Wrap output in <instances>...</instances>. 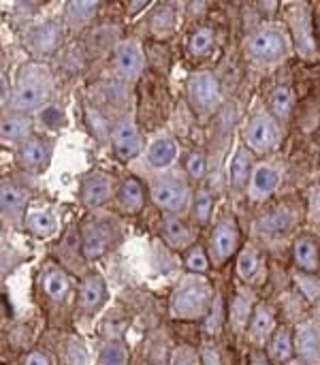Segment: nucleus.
I'll return each instance as SVG.
<instances>
[{
	"label": "nucleus",
	"instance_id": "nucleus-1",
	"mask_svg": "<svg viewBox=\"0 0 320 365\" xmlns=\"http://www.w3.org/2000/svg\"><path fill=\"white\" fill-rule=\"evenodd\" d=\"M214 302L216 293L212 282L201 274H188L175 284L169 297V312L173 319L186 323L205 321L214 308Z\"/></svg>",
	"mask_w": 320,
	"mask_h": 365
},
{
	"label": "nucleus",
	"instance_id": "nucleus-2",
	"mask_svg": "<svg viewBox=\"0 0 320 365\" xmlns=\"http://www.w3.org/2000/svg\"><path fill=\"white\" fill-rule=\"evenodd\" d=\"M51 90H53L51 71L38 60H30L17 73L9 105L15 113L28 115L32 111H41L47 105Z\"/></svg>",
	"mask_w": 320,
	"mask_h": 365
},
{
	"label": "nucleus",
	"instance_id": "nucleus-3",
	"mask_svg": "<svg viewBox=\"0 0 320 365\" xmlns=\"http://www.w3.org/2000/svg\"><path fill=\"white\" fill-rule=\"evenodd\" d=\"M244 51L254 62L274 64L291 53V36L278 26H263L246 36Z\"/></svg>",
	"mask_w": 320,
	"mask_h": 365
},
{
	"label": "nucleus",
	"instance_id": "nucleus-4",
	"mask_svg": "<svg viewBox=\"0 0 320 365\" xmlns=\"http://www.w3.org/2000/svg\"><path fill=\"white\" fill-rule=\"evenodd\" d=\"M242 250V229L233 214H224L214 222V229L210 233L207 252L216 267L227 265L235 255Z\"/></svg>",
	"mask_w": 320,
	"mask_h": 365
},
{
	"label": "nucleus",
	"instance_id": "nucleus-5",
	"mask_svg": "<svg viewBox=\"0 0 320 365\" xmlns=\"http://www.w3.org/2000/svg\"><path fill=\"white\" fill-rule=\"evenodd\" d=\"M242 137H244V145L252 154H272L282 139L280 122L269 111L252 113L244 124Z\"/></svg>",
	"mask_w": 320,
	"mask_h": 365
},
{
	"label": "nucleus",
	"instance_id": "nucleus-6",
	"mask_svg": "<svg viewBox=\"0 0 320 365\" xmlns=\"http://www.w3.org/2000/svg\"><path fill=\"white\" fill-rule=\"evenodd\" d=\"M186 96L195 113L201 118L212 115L222 103V88L218 77L212 71H197L188 77Z\"/></svg>",
	"mask_w": 320,
	"mask_h": 365
},
{
	"label": "nucleus",
	"instance_id": "nucleus-7",
	"mask_svg": "<svg viewBox=\"0 0 320 365\" xmlns=\"http://www.w3.org/2000/svg\"><path fill=\"white\" fill-rule=\"evenodd\" d=\"M150 197L158 210L177 216L190 203V188L180 178H156L150 186Z\"/></svg>",
	"mask_w": 320,
	"mask_h": 365
},
{
	"label": "nucleus",
	"instance_id": "nucleus-8",
	"mask_svg": "<svg viewBox=\"0 0 320 365\" xmlns=\"http://www.w3.org/2000/svg\"><path fill=\"white\" fill-rule=\"evenodd\" d=\"M287 19L291 24V32H293L297 51L306 60H314L319 49H316V38H314V19H312L310 4H306V2L291 4V9L287 11Z\"/></svg>",
	"mask_w": 320,
	"mask_h": 365
},
{
	"label": "nucleus",
	"instance_id": "nucleus-9",
	"mask_svg": "<svg viewBox=\"0 0 320 365\" xmlns=\"http://www.w3.org/2000/svg\"><path fill=\"white\" fill-rule=\"evenodd\" d=\"M118 240V225L109 218L90 222L81 233V255L86 261H96L107 255Z\"/></svg>",
	"mask_w": 320,
	"mask_h": 365
},
{
	"label": "nucleus",
	"instance_id": "nucleus-10",
	"mask_svg": "<svg viewBox=\"0 0 320 365\" xmlns=\"http://www.w3.org/2000/svg\"><path fill=\"white\" fill-rule=\"evenodd\" d=\"M53 158V139L43 135H32L17 145L15 160L26 173H43Z\"/></svg>",
	"mask_w": 320,
	"mask_h": 365
},
{
	"label": "nucleus",
	"instance_id": "nucleus-11",
	"mask_svg": "<svg viewBox=\"0 0 320 365\" xmlns=\"http://www.w3.org/2000/svg\"><path fill=\"white\" fill-rule=\"evenodd\" d=\"M60 41H62V26L53 19L34 24L24 32V45L34 58H45L53 53Z\"/></svg>",
	"mask_w": 320,
	"mask_h": 365
},
{
	"label": "nucleus",
	"instance_id": "nucleus-12",
	"mask_svg": "<svg viewBox=\"0 0 320 365\" xmlns=\"http://www.w3.org/2000/svg\"><path fill=\"white\" fill-rule=\"evenodd\" d=\"M109 135H111L113 152L122 163H128L141 154L143 139H141V133H139V128L130 115H124L122 120H118Z\"/></svg>",
	"mask_w": 320,
	"mask_h": 365
},
{
	"label": "nucleus",
	"instance_id": "nucleus-13",
	"mask_svg": "<svg viewBox=\"0 0 320 365\" xmlns=\"http://www.w3.org/2000/svg\"><path fill=\"white\" fill-rule=\"evenodd\" d=\"M111 195H115V186H113V180L109 173L90 171L88 175H83V180L79 184V201L83 207L98 210L111 199Z\"/></svg>",
	"mask_w": 320,
	"mask_h": 365
},
{
	"label": "nucleus",
	"instance_id": "nucleus-14",
	"mask_svg": "<svg viewBox=\"0 0 320 365\" xmlns=\"http://www.w3.org/2000/svg\"><path fill=\"white\" fill-rule=\"evenodd\" d=\"M295 355L310 365H320V321L306 319L295 327Z\"/></svg>",
	"mask_w": 320,
	"mask_h": 365
},
{
	"label": "nucleus",
	"instance_id": "nucleus-15",
	"mask_svg": "<svg viewBox=\"0 0 320 365\" xmlns=\"http://www.w3.org/2000/svg\"><path fill=\"white\" fill-rule=\"evenodd\" d=\"M278 329V321H276V310L267 304V302H259L254 308V314L250 319V325L246 329L248 340L252 342L254 349H263L265 344H269L272 336Z\"/></svg>",
	"mask_w": 320,
	"mask_h": 365
},
{
	"label": "nucleus",
	"instance_id": "nucleus-16",
	"mask_svg": "<svg viewBox=\"0 0 320 365\" xmlns=\"http://www.w3.org/2000/svg\"><path fill=\"white\" fill-rule=\"evenodd\" d=\"M113 68L124 79H135L141 75L145 58L141 51V45L137 41H120L113 47Z\"/></svg>",
	"mask_w": 320,
	"mask_h": 365
},
{
	"label": "nucleus",
	"instance_id": "nucleus-17",
	"mask_svg": "<svg viewBox=\"0 0 320 365\" xmlns=\"http://www.w3.org/2000/svg\"><path fill=\"white\" fill-rule=\"evenodd\" d=\"M280 182H282V173H280V169L276 165L259 163L254 167V173H252V180H250V186H248L250 201L263 203L265 199H269L278 190Z\"/></svg>",
	"mask_w": 320,
	"mask_h": 365
},
{
	"label": "nucleus",
	"instance_id": "nucleus-18",
	"mask_svg": "<svg viewBox=\"0 0 320 365\" xmlns=\"http://www.w3.org/2000/svg\"><path fill=\"white\" fill-rule=\"evenodd\" d=\"M107 304V284L100 274H88L77 291V308L92 317Z\"/></svg>",
	"mask_w": 320,
	"mask_h": 365
},
{
	"label": "nucleus",
	"instance_id": "nucleus-19",
	"mask_svg": "<svg viewBox=\"0 0 320 365\" xmlns=\"http://www.w3.org/2000/svg\"><path fill=\"white\" fill-rule=\"evenodd\" d=\"M254 154L242 143L237 145V150L233 152V156L229 158V167H227V178L233 190L244 192L250 186L252 173H254Z\"/></svg>",
	"mask_w": 320,
	"mask_h": 365
},
{
	"label": "nucleus",
	"instance_id": "nucleus-20",
	"mask_svg": "<svg viewBox=\"0 0 320 365\" xmlns=\"http://www.w3.org/2000/svg\"><path fill=\"white\" fill-rule=\"evenodd\" d=\"M28 201H30V195L21 184H17L13 180L2 182V186H0V210H2L4 218H9L11 222L24 220Z\"/></svg>",
	"mask_w": 320,
	"mask_h": 365
},
{
	"label": "nucleus",
	"instance_id": "nucleus-21",
	"mask_svg": "<svg viewBox=\"0 0 320 365\" xmlns=\"http://www.w3.org/2000/svg\"><path fill=\"white\" fill-rule=\"evenodd\" d=\"M297 222V214H295V207L291 205H278L274 210H269L267 214L259 216L254 227L259 233L263 235H282V233H289Z\"/></svg>",
	"mask_w": 320,
	"mask_h": 365
},
{
	"label": "nucleus",
	"instance_id": "nucleus-22",
	"mask_svg": "<svg viewBox=\"0 0 320 365\" xmlns=\"http://www.w3.org/2000/svg\"><path fill=\"white\" fill-rule=\"evenodd\" d=\"M293 261L297 272L319 274L320 272V244L314 235H299L293 244Z\"/></svg>",
	"mask_w": 320,
	"mask_h": 365
},
{
	"label": "nucleus",
	"instance_id": "nucleus-23",
	"mask_svg": "<svg viewBox=\"0 0 320 365\" xmlns=\"http://www.w3.org/2000/svg\"><path fill=\"white\" fill-rule=\"evenodd\" d=\"M259 302L252 299V293L248 291H237L233 297H231V304H229V310H227V323L237 331V334H244L250 325V319L254 314V308H257Z\"/></svg>",
	"mask_w": 320,
	"mask_h": 365
},
{
	"label": "nucleus",
	"instance_id": "nucleus-24",
	"mask_svg": "<svg viewBox=\"0 0 320 365\" xmlns=\"http://www.w3.org/2000/svg\"><path fill=\"white\" fill-rule=\"evenodd\" d=\"M34 135V124L26 113H4L0 122V139L2 143H24Z\"/></svg>",
	"mask_w": 320,
	"mask_h": 365
},
{
	"label": "nucleus",
	"instance_id": "nucleus-25",
	"mask_svg": "<svg viewBox=\"0 0 320 365\" xmlns=\"http://www.w3.org/2000/svg\"><path fill=\"white\" fill-rule=\"evenodd\" d=\"M115 201H118L122 212L139 214L145 205V188H143L141 180H137L135 175L124 178L115 190Z\"/></svg>",
	"mask_w": 320,
	"mask_h": 365
},
{
	"label": "nucleus",
	"instance_id": "nucleus-26",
	"mask_svg": "<svg viewBox=\"0 0 320 365\" xmlns=\"http://www.w3.org/2000/svg\"><path fill=\"white\" fill-rule=\"evenodd\" d=\"M41 289L45 297H49L51 302H64L66 295L71 293V278L62 267L47 265L41 272Z\"/></svg>",
	"mask_w": 320,
	"mask_h": 365
},
{
	"label": "nucleus",
	"instance_id": "nucleus-27",
	"mask_svg": "<svg viewBox=\"0 0 320 365\" xmlns=\"http://www.w3.org/2000/svg\"><path fill=\"white\" fill-rule=\"evenodd\" d=\"M177 158V141L169 135L156 137L145 152V160L152 169H167Z\"/></svg>",
	"mask_w": 320,
	"mask_h": 365
},
{
	"label": "nucleus",
	"instance_id": "nucleus-28",
	"mask_svg": "<svg viewBox=\"0 0 320 365\" xmlns=\"http://www.w3.org/2000/svg\"><path fill=\"white\" fill-rule=\"evenodd\" d=\"M267 355L272 357V361L278 364H289L291 359H295V331H291L289 325L276 329L267 344Z\"/></svg>",
	"mask_w": 320,
	"mask_h": 365
},
{
	"label": "nucleus",
	"instance_id": "nucleus-29",
	"mask_svg": "<svg viewBox=\"0 0 320 365\" xmlns=\"http://www.w3.org/2000/svg\"><path fill=\"white\" fill-rule=\"evenodd\" d=\"M263 255L257 246H244L237 255V276L239 280L248 282H259L263 274Z\"/></svg>",
	"mask_w": 320,
	"mask_h": 365
},
{
	"label": "nucleus",
	"instance_id": "nucleus-30",
	"mask_svg": "<svg viewBox=\"0 0 320 365\" xmlns=\"http://www.w3.org/2000/svg\"><path fill=\"white\" fill-rule=\"evenodd\" d=\"M24 229L30 235L38 237V240H47V237L56 235V231H58V218L49 210H32L24 218Z\"/></svg>",
	"mask_w": 320,
	"mask_h": 365
},
{
	"label": "nucleus",
	"instance_id": "nucleus-31",
	"mask_svg": "<svg viewBox=\"0 0 320 365\" xmlns=\"http://www.w3.org/2000/svg\"><path fill=\"white\" fill-rule=\"evenodd\" d=\"M162 235H165V242L177 250H188L195 244L190 229L177 216H167L162 220Z\"/></svg>",
	"mask_w": 320,
	"mask_h": 365
},
{
	"label": "nucleus",
	"instance_id": "nucleus-32",
	"mask_svg": "<svg viewBox=\"0 0 320 365\" xmlns=\"http://www.w3.org/2000/svg\"><path fill=\"white\" fill-rule=\"evenodd\" d=\"M293 105H295V94H293V90L289 86H278L269 94V113L278 122H287L291 118Z\"/></svg>",
	"mask_w": 320,
	"mask_h": 365
},
{
	"label": "nucleus",
	"instance_id": "nucleus-33",
	"mask_svg": "<svg viewBox=\"0 0 320 365\" xmlns=\"http://www.w3.org/2000/svg\"><path fill=\"white\" fill-rule=\"evenodd\" d=\"M100 2H68L64 11V21L71 28H83L98 13Z\"/></svg>",
	"mask_w": 320,
	"mask_h": 365
},
{
	"label": "nucleus",
	"instance_id": "nucleus-34",
	"mask_svg": "<svg viewBox=\"0 0 320 365\" xmlns=\"http://www.w3.org/2000/svg\"><path fill=\"white\" fill-rule=\"evenodd\" d=\"M190 210H192V220L199 225V227H207L210 220H212V210H214V197L207 188H199L192 197V203H190Z\"/></svg>",
	"mask_w": 320,
	"mask_h": 365
},
{
	"label": "nucleus",
	"instance_id": "nucleus-35",
	"mask_svg": "<svg viewBox=\"0 0 320 365\" xmlns=\"http://www.w3.org/2000/svg\"><path fill=\"white\" fill-rule=\"evenodd\" d=\"M130 351L124 340H109L98 353V365H128Z\"/></svg>",
	"mask_w": 320,
	"mask_h": 365
},
{
	"label": "nucleus",
	"instance_id": "nucleus-36",
	"mask_svg": "<svg viewBox=\"0 0 320 365\" xmlns=\"http://www.w3.org/2000/svg\"><path fill=\"white\" fill-rule=\"evenodd\" d=\"M184 265H186L188 274H201V276H205L210 272V267H212L210 252L201 244H192L184 252Z\"/></svg>",
	"mask_w": 320,
	"mask_h": 365
},
{
	"label": "nucleus",
	"instance_id": "nucleus-37",
	"mask_svg": "<svg viewBox=\"0 0 320 365\" xmlns=\"http://www.w3.org/2000/svg\"><path fill=\"white\" fill-rule=\"evenodd\" d=\"M212 47H214V32L205 26L197 28L188 38V53L192 58H201V56L210 53Z\"/></svg>",
	"mask_w": 320,
	"mask_h": 365
},
{
	"label": "nucleus",
	"instance_id": "nucleus-38",
	"mask_svg": "<svg viewBox=\"0 0 320 365\" xmlns=\"http://www.w3.org/2000/svg\"><path fill=\"white\" fill-rule=\"evenodd\" d=\"M295 287H297L299 295L306 297L308 302H316V299H320L319 274H304V272H297V274H295Z\"/></svg>",
	"mask_w": 320,
	"mask_h": 365
},
{
	"label": "nucleus",
	"instance_id": "nucleus-39",
	"mask_svg": "<svg viewBox=\"0 0 320 365\" xmlns=\"http://www.w3.org/2000/svg\"><path fill=\"white\" fill-rule=\"evenodd\" d=\"M184 167H186V173L192 178V180H203L205 171H207V160H205V154L201 150H192L186 160H184Z\"/></svg>",
	"mask_w": 320,
	"mask_h": 365
},
{
	"label": "nucleus",
	"instance_id": "nucleus-40",
	"mask_svg": "<svg viewBox=\"0 0 320 365\" xmlns=\"http://www.w3.org/2000/svg\"><path fill=\"white\" fill-rule=\"evenodd\" d=\"M38 120L47 128H62L66 124V115H64L62 107H58V105H45L38 111Z\"/></svg>",
	"mask_w": 320,
	"mask_h": 365
},
{
	"label": "nucleus",
	"instance_id": "nucleus-41",
	"mask_svg": "<svg viewBox=\"0 0 320 365\" xmlns=\"http://www.w3.org/2000/svg\"><path fill=\"white\" fill-rule=\"evenodd\" d=\"M66 365H90L88 351L79 338H71L66 344Z\"/></svg>",
	"mask_w": 320,
	"mask_h": 365
},
{
	"label": "nucleus",
	"instance_id": "nucleus-42",
	"mask_svg": "<svg viewBox=\"0 0 320 365\" xmlns=\"http://www.w3.org/2000/svg\"><path fill=\"white\" fill-rule=\"evenodd\" d=\"M308 218L310 222L320 225V184L308 190Z\"/></svg>",
	"mask_w": 320,
	"mask_h": 365
},
{
	"label": "nucleus",
	"instance_id": "nucleus-43",
	"mask_svg": "<svg viewBox=\"0 0 320 365\" xmlns=\"http://www.w3.org/2000/svg\"><path fill=\"white\" fill-rule=\"evenodd\" d=\"M199 361H201V365H222V357L214 346H201Z\"/></svg>",
	"mask_w": 320,
	"mask_h": 365
},
{
	"label": "nucleus",
	"instance_id": "nucleus-44",
	"mask_svg": "<svg viewBox=\"0 0 320 365\" xmlns=\"http://www.w3.org/2000/svg\"><path fill=\"white\" fill-rule=\"evenodd\" d=\"M19 365H51V361H49V357H47L43 351L34 349V351H30L28 355H24V359H21V364Z\"/></svg>",
	"mask_w": 320,
	"mask_h": 365
},
{
	"label": "nucleus",
	"instance_id": "nucleus-45",
	"mask_svg": "<svg viewBox=\"0 0 320 365\" xmlns=\"http://www.w3.org/2000/svg\"><path fill=\"white\" fill-rule=\"evenodd\" d=\"M250 365H272V357L263 351V349H252L250 357H248Z\"/></svg>",
	"mask_w": 320,
	"mask_h": 365
},
{
	"label": "nucleus",
	"instance_id": "nucleus-46",
	"mask_svg": "<svg viewBox=\"0 0 320 365\" xmlns=\"http://www.w3.org/2000/svg\"><path fill=\"white\" fill-rule=\"evenodd\" d=\"M287 365H310V364H306V361H301V359H297V357H295V359H291Z\"/></svg>",
	"mask_w": 320,
	"mask_h": 365
},
{
	"label": "nucleus",
	"instance_id": "nucleus-47",
	"mask_svg": "<svg viewBox=\"0 0 320 365\" xmlns=\"http://www.w3.org/2000/svg\"><path fill=\"white\" fill-rule=\"evenodd\" d=\"M316 24H319V32H320V6H319V11H316Z\"/></svg>",
	"mask_w": 320,
	"mask_h": 365
}]
</instances>
